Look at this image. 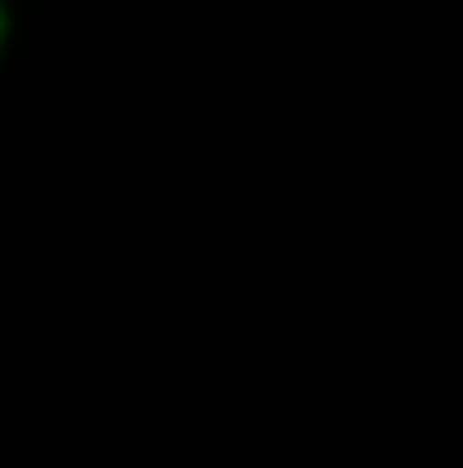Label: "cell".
<instances>
[{"mask_svg": "<svg viewBox=\"0 0 463 468\" xmlns=\"http://www.w3.org/2000/svg\"><path fill=\"white\" fill-rule=\"evenodd\" d=\"M0 37H5V14H0Z\"/></svg>", "mask_w": 463, "mask_h": 468, "instance_id": "1", "label": "cell"}]
</instances>
